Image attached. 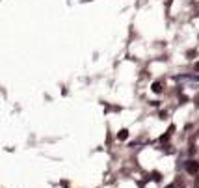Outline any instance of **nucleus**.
I'll use <instances>...</instances> for the list:
<instances>
[{
	"instance_id": "obj_5",
	"label": "nucleus",
	"mask_w": 199,
	"mask_h": 188,
	"mask_svg": "<svg viewBox=\"0 0 199 188\" xmlns=\"http://www.w3.org/2000/svg\"><path fill=\"white\" fill-rule=\"evenodd\" d=\"M196 69H197V71H199V62H197V63H196Z\"/></svg>"
},
{
	"instance_id": "obj_1",
	"label": "nucleus",
	"mask_w": 199,
	"mask_h": 188,
	"mask_svg": "<svg viewBox=\"0 0 199 188\" xmlns=\"http://www.w3.org/2000/svg\"><path fill=\"white\" fill-rule=\"evenodd\" d=\"M184 168H186V172H188L190 175H196V173L199 172V162H196V160H188Z\"/></svg>"
},
{
	"instance_id": "obj_2",
	"label": "nucleus",
	"mask_w": 199,
	"mask_h": 188,
	"mask_svg": "<svg viewBox=\"0 0 199 188\" xmlns=\"http://www.w3.org/2000/svg\"><path fill=\"white\" fill-rule=\"evenodd\" d=\"M127 138H129V131H127V129H121V131H119V134H117V140H121V142H123V140H127Z\"/></svg>"
},
{
	"instance_id": "obj_3",
	"label": "nucleus",
	"mask_w": 199,
	"mask_h": 188,
	"mask_svg": "<svg viewBox=\"0 0 199 188\" xmlns=\"http://www.w3.org/2000/svg\"><path fill=\"white\" fill-rule=\"evenodd\" d=\"M153 91H155V93H160V91H162V84H160V82H155V84H153Z\"/></svg>"
},
{
	"instance_id": "obj_4",
	"label": "nucleus",
	"mask_w": 199,
	"mask_h": 188,
	"mask_svg": "<svg viewBox=\"0 0 199 188\" xmlns=\"http://www.w3.org/2000/svg\"><path fill=\"white\" fill-rule=\"evenodd\" d=\"M160 179H162V177H160V173H158V172H155V173H153V181H160Z\"/></svg>"
}]
</instances>
